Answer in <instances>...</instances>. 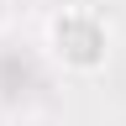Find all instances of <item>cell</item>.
<instances>
[{"label": "cell", "instance_id": "7a4b0ae2", "mask_svg": "<svg viewBox=\"0 0 126 126\" xmlns=\"http://www.w3.org/2000/svg\"><path fill=\"white\" fill-rule=\"evenodd\" d=\"M11 21H16V0H0V32H11Z\"/></svg>", "mask_w": 126, "mask_h": 126}, {"label": "cell", "instance_id": "6da1fadb", "mask_svg": "<svg viewBox=\"0 0 126 126\" xmlns=\"http://www.w3.org/2000/svg\"><path fill=\"white\" fill-rule=\"evenodd\" d=\"M110 47H116V32H110L105 11L94 5H63L47 16V53L63 74L74 79H94L110 68Z\"/></svg>", "mask_w": 126, "mask_h": 126}]
</instances>
